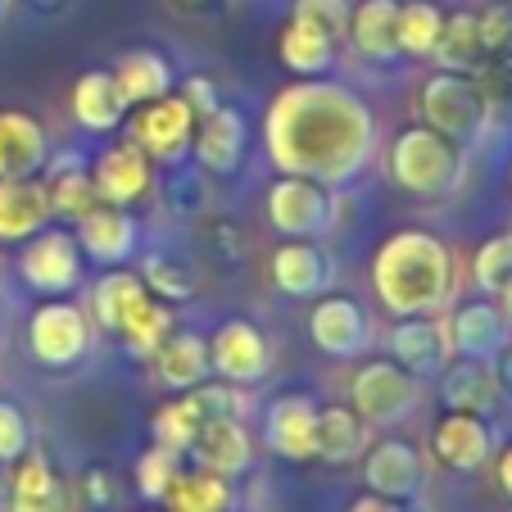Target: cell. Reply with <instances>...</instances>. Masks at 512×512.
Listing matches in <instances>:
<instances>
[{"mask_svg":"<svg viewBox=\"0 0 512 512\" xmlns=\"http://www.w3.org/2000/svg\"><path fill=\"white\" fill-rule=\"evenodd\" d=\"M263 145L281 173L313 177L322 186H345L368 168L377 123L358 91L340 82L304 78L272 96L268 118H263Z\"/></svg>","mask_w":512,"mask_h":512,"instance_id":"1","label":"cell"},{"mask_svg":"<svg viewBox=\"0 0 512 512\" xmlns=\"http://www.w3.org/2000/svg\"><path fill=\"white\" fill-rule=\"evenodd\" d=\"M372 290L390 318H422L440 313L454 295V259L435 232L404 227L386 236L372 254Z\"/></svg>","mask_w":512,"mask_h":512,"instance_id":"2","label":"cell"},{"mask_svg":"<svg viewBox=\"0 0 512 512\" xmlns=\"http://www.w3.org/2000/svg\"><path fill=\"white\" fill-rule=\"evenodd\" d=\"M390 177L404 195L417 200H440V195L458 191L463 177V150L449 141L445 132H435L426 123H413L390 141Z\"/></svg>","mask_w":512,"mask_h":512,"instance_id":"3","label":"cell"},{"mask_svg":"<svg viewBox=\"0 0 512 512\" xmlns=\"http://www.w3.org/2000/svg\"><path fill=\"white\" fill-rule=\"evenodd\" d=\"M91 340H96V322L82 304L50 295L46 304H37L28 318V354L37 358L46 372H73L87 363Z\"/></svg>","mask_w":512,"mask_h":512,"instance_id":"4","label":"cell"},{"mask_svg":"<svg viewBox=\"0 0 512 512\" xmlns=\"http://www.w3.org/2000/svg\"><path fill=\"white\" fill-rule=\"evenodd\" d=\"M422 404V381L404 372L395 358H368L349 377V408L368 426H395L417 413Z\"/></svg>","mask_w":512,"mask_h":512,"instance_id":"5","label":"cell"},{"mask_svg":"<svg viewBox=\"0 0 512 512\" xmlns=\"http://www.w3.org/2000/svg\"><path fill=\"white\" fill-rule=\"evenodd\" d=\"M263 209H268V223L286 241H318L336 227V195H331V186L313 182V177L281 173L268 186Z\"/></svg>","mask_w":512,"mask_h":512,"instance_id":"6","label":"cell"},{"mask_svg":"<svg viewBox=\"0 0 512 512\" xmlns=\"http://www.w3.org/2000/svg\"><path fill=\"white\" fill-rule=\"evenodd\" d=\"M19 277L37 295H68L82 281V250L73 241V232L59 227H41L37 236H28L19 250Z\"/></svg>","mask_w":512,"mask_h":512,"instance_id":"7","label":"cell"},{"mask_svg":"<svg viewBox=\"0 0 512 512\" xmlns=\"http://www.w3.org/2000/svg\"><path fill=\"white\" fill-rule=\"evenodd\" d=\"M417 100H422V123L435 127V132H445L458 145L481 132V123H485V100L467 73H435V78L422 82V96Z\"/></svg>","mask_w":512,"mask_h":512,"instance_id":"8","label":"cell"},{"mask_svg":"<svg viewBox=\"0 0 512 512\" xmlns=\"http://www.w3.org/2000/svg\"><path fill=\"white\" fill-rule=\"evenodd\" d=\"M209 368L218 381H232V386H259L272 372V345L254 322L245 318H227L223 327L209 336Z\"/></svg>","mask_w":512,"mask_h":512,"instance_id":"9","label":"cell"},{"mask_svg":"<svg viewBox=\"0 0 512 512\" xmlns=\"http://www.w3.org/2000/svg\"><path fill=\"white\" fill-rule=\"evenodd\" d=\"M191 136H195V109L186 105L177 91L150 100V105H136V114H132V141L141 145V150L155 159V164H177V159H186V150H191Z\"/></svg>","mask_w":512,"mask_h":512,"instance_id":"10","label":"cell"},{"mask_svg":"<svg viewBox=\"0 0 512 512\" xmlns=\"http://www.w3.org/2000/svg\"><path fill=\"white\" fill-rule=\"evenodd\" d=\"M309 340L327 358H358L372 345V318L354 295H345V290L318 295L309 309Z\"/></svg>","mask_w":512,"mask_h":512,"instance_id":"11","label":"cell"},{"mask_svg":"<svg viewBox=\"0 0 512 512\" xmlns=\"http://www.w3.org/2000/svg\"><path fill=\"white\" fill-rule=\"evenodd\" d=\"M91 182H96L100 204H118V209H132L136 200L150 195L155 186V159L145 155L141 145L127 136L118 145H105L91 164Z\"/></svg>","mask_w":512,"mask_h":512,"instance_id":"12","label":"cell"},{"mask_svg":"<svg viewBox=\"0 0 512 512\" xmlns=\"http://www.w3.org/2000/svg\"><path fill=\"white\" fill-rule=\"evenodd\" d=\"M73 241H78L82 259L100 263V268H123L141 245V223L118 204H96L73 223Z\"/></svg>","mask_w":512,"mask_h":512,"instance_id":"13","label":"cell"},{"mask_svg":"<svg viewBox=\"0 0 512 512\" xmlns=\"http://www.w3.org/2000/svg\"><path fill=\"white\" fill-rule=\"evenodd\" d=\"M245 145H250V127H245V114L232 105L209 109L204 118H195V136H191V155L200 173L227 177L241 168Z\"/></svg>","mask_w":512,"mask_h":512,"instance_id":"14","label":"cell"},{"mask_svg":"<svg viewBox=\"0 0 512 512\" xmlns=\"http://www.w3.org/2000/svg\"><path fill=\"white\" fill-rule=\"evenodd\" d=\"M263 445L286 463L318 458V404L309 395H281L263 413Z\"/></svg>","mask_w":512,"mask_h":512,"instance_id":"15","label":"cell"},{"mask_svg":"<svg viewBox=\"0 0 512 512\" xmlns=\"http://www.w3.org/2000/svg\"><path fill=\"white\" fill-rule=\"evenodd\" d=\"M390 358H395L404 372H413L417 381L440 377L445 363L454 358L449 327L435 318V313H422V318H399L395 331H390Z\"/></svg>","mask_w":512,"mask_h":512,"instance_id":"16","label":"cell"},{"mask_svg":"<svg viewBox=\"0 0 512 512\" xmlns=\"http://www.w3.org/2000/svg\"><path fill=\"white\" fill-rule=\"evenodd\" d=\"M431 454L449 472H481L494 454V426L481 413H445L431 431Z\"/></svg>","mask_w":512,"mask_h":512,"instance_id":"17","label":"cell"},{"mask_svg":"<svg viewBox=\"0 0 512 512\" xmlns=\"http://www.w3.org/2000/svg\"><path fill=\"white\" fill-rule=\"evenodd\" d=\"M435 390H440V404L445 413H481L490 417L494 408L503 404L499 377H494L490 358H449L445 372L435 377Z\"/></svg>","mask_w":512,"mask_h":512,"instance_id":"18","label":"cell"},{"mask_svg":"<svg viewBox=\"0 0 512 512\" xmlns=\"http://www.w3.org/2000/svg\"><path fill=\"white\" fill-rule=\"evenodd\" d=\"M191 454L195 467H204V472H218V476H241L250 472L254 463V440L250 431H245L241 417H204L200 431H195V445L186 449Z\"/></svg>","mask_w":512,"mask_h":512,"instance_id":"19","label":"cell"},{"mask_svg":"<svg viewBox=\"0 0 512 512\" xmlns=\"http://www.w3.org/2000/svg\"><path fill=\"white\" fill-rule=\"evenodd\" d=\"M363 481H368V494H381V499H413L426 481L422 454L408 440H377L363 458Z\"/></svg>","mask_w":512,"mask_h":512,"instance_id":"20","label":"cell"},{"mask_svg":"<svg viewBox=\"0 0 512 512\" xmlns=\"http://www.w3.org/2000/svg\"><path fill=\"white\" fill-rule=\"evenodd\" d=\"M268 272H272V286L286 300H313L331 281V259L318 241H281L272 250Z\"/></svg>","mask_w":512,"mask_h":512,"instance_id":"21","label":"cell"},{"mask_svg":"<svg viewBox=\"0 0 512 512\" xmlns=\"http://www.w3.org/2000/svg\"><path fill=\"white\" fill-rule=\"evenodd\" d=\"M50 227V200L41 177H0V245H23Z\"/></svg>","mask_w":512,"mask_h":512,"instance_id":"22","label":"cell"},{"mask_svg":"<svg viewBox=\"0 0 512 512\" xmlns=\"http://www.w3.org/2000/svg\"><path fill=\"white\" fill-rule=\"evenodd\" d=\"M50 159V136L28 109H0V177H37Z\"/></svg>","mask_w":512,"mask_h":512,"instance_id":"23","label":"cell"},{"mask_svg":"<svg viewBox=\"0 0 512 512\" xmlns=\"http://www.w3.org/2000/svg\"><path fill=\"white\" fill-rule=\"evenodd\" d=\"M150 363H155V381L164 390H177V395H186V390H195L200 381L213 377L209 368V340L195 336V331H168L164 345L150 354Z\"/></svg>","mask_w":512,"mask_h":512,"instance_id":"24","label":"cell"},{"mask_svg":"<svg viewBox=\"0 0 512 512\" xmlns=\"http://www.w3.org/2000/svg\"><path fill=\"white\" fill-rule=\"evenodd\" d=\"M5 494H10V512H68L64 481L46 463V454H32V449L14 458V472L5 476Z\"/></svg>","mask_w":512,"mask_h":512,"instance_id":"25","label":"cell"},{"mask_svg":"<svg viewBox=\"0 0 512 512\" xmlns=\"http://www.w3.org/2000/svg\"><path fill=\"white\" fill-rule=\"evenodd\" d=\"M395 19H399V0H349V23L345 41L372 64H386L399 55L395 46Z\"/></svg>","mask_w":512,"mask_h":512,"instance_id":"26","label":"cell"},{"mask_svg":"<svg viewBox=\"0 0 512 512\" xmlns=\"http://www.w3.org/2000/svg\"><path fill=\"white\" fill-rule=\"evenodd\" d=\"M41 173H46L41 182H46L50 218H68V223H78L82 213L100 204L96 182H91V168L82 164L78 155H50Z\"/></svg>","mask_w":512,"mask_h":512,"instance_id":"27","label":"cell"},{"mask_svg":"<svg viewBox=\"0 0 512 512\" xmlns=\"http://www.w3.org/2000/svg\"><path fill=\"white\" fill-rule=\"evenodd\" d=\"M68 105H73L78 127L82 132H91V136L114 132V127H123V118H127V105H123V96H118V87H114V73H105V68L82 73V78L73 82Z\"/></svg>","mask_w":512,"mask_h":512,"instance_id":"28","label":"cell"},{"mask_svg":"<svg viewBox=\"0 0 512 512\" xmlns=\"http://www.w3.org/2000/svg\"><path fill=\"white\" fill-rule=\"evenodd\" d=\"M445 327H449V345H454V354H463V358H490L494 349L512 336L508 322H503V313H499V304H490V300L458 304L454 318H449Z\"/></svg>","mask_w":512,"mask_h":512,"instance_id":"29","label":"cell"},{"mask_svg":"<svg viewBox=\"0 0 512 512\" xmlns=\"http://www.w3.org/2000/svg\"><path fill=\"white\" fill-rule=\"evenodd\" d=\"M336 50L340 41L331 32H322L318 23L300 19V14H290V23L281 28V41H277V55L290 73H300V78H322L336 68Z\"/></svg>","mask_w":512,"mask_h":512,"instance_id":"30","label":"cell"},{"mask_svg":"<svg viewBox=\"0 0 512 512\" xmlns=\"http://www.w3.org/2000/svg\"><path fill=\"white\" fill-rule=\"evenodd\" d=\"M109 73H114V87L127 109L150 105V100L173 91V64L159 50H127V55H118V64Z\"/></svg>","mask_w":512,"mask_h":512,"instance_id":"31","label":"cell"},{"mask_svg":"<svg viewBox=\"0 0 512 512\" xmlns=\"http://www.w3.org/2000/svg\"><path fill=\"white\" fill-rule=\"evenodd\" d=\"M368 445V422L349 404H327L318 408V458L322 463H354Z\"/></svg>","mask_w":512,"mask_h":512,"instance_id":"32","label":"cell"},{"mask_svg":"<svg viewBox=\"0 0 512 512\" xmlns=\"http://www.w3.org/2000/svg\"><path fill=\"white\" fill-rule=\"evenodd\" d=\"M145 295H150V290H145L141 272L109 268L105 277L91 286V322H96V331H118V322L127 318V309L141 304Z\"/></svg>","mask_w":512,"mask_h":512,"instance_id":"33","label":"cell"},{"mask_svg":"<svg viewBox=\"0 0 512 512\" xmlns=\"http://www.w3.org/2000/svg\"><path fill=\"white\" fill-rule=\"evenodd\" d=\"M159 503H164L168 512H227L232 508V481L218 472H204V467L177 472Z\"/></svg>","mask_w":512,"mask_h":512,"instance_id":"34","label":"cell"},{"mask_svg":"<svg viewBox=\"0 0 512 512\" xmlns=\"http://www.w3.org/2000/svg\"><path fill=\"white\" fill-rule=\"evenodd\" d=\"M173 331V304H164V300H155V295H145L141 304H132L127 309V318L118 322V331L114 336L123 340V349L127 354H136V358H150L159 345H164V336Z\"/></svg>","mask_w":512,"mask_h":512,"instance_id":"35","label":"cell"},{"mask_svg":"<svg viewBox=\"0 0 512 512\" xmlns=\"http://www.w3.org/2000/svg\"><path fill=\"white\" fill-rule=\"evenodd\" d=\"M445 28V14L435 0H399V19H395V46L404 59H431L435 41Z\"/></svg>","mask_w":512,"mask_h":512,"instance_id":"36","label":"cell"},{"mask_svg":"<svg viewBox=\"0 0 512 512\" xmlns=\"http://www.w3.org/2000/svg\"><path fill=\"white\" fill-rule=\"evenodd\" d=\"M141 281L145 290L155 295V300L164 304H186L195 295V286H200V272H195L191 259H182V254H150V259L141 263Z\"/></svg>","mask_w":512,"mask_h":512,"instance_id":"37","label":"cell"},{"mask_svg":"<svg viewBox=\"0 0 512 512\" xmlns=\"http://www.w3.org/2000/svg\"><path fill=\"white\" fill-rule=\"evenodd\" d=\"M445 73H476L481 64V37H476V14L454 10L445 14V28H440V41H435V55Z\"/></svg>","mask_w":512,"mask_h":512,"instance_id":"38","label":"cell"},{"mask_svg":"<svg viewBox=\"0 0 512 512\" xmlns=\"http://www.w3.org/2000/svg\"><path fill=\"white\" fill-rule=\"evenodd\" d=\"M204 413L200 404H195V395L186 390L182 399H173V404H164L155 417H150V440H155L159 449H168V454L182 458L186 449L195 445V431H200Z\"/></svg>","mask_w":512,"mask_h":512,"instance_id":"39","label":"cell"},{"mask_svg":"<svg viewBox=\"0 0 512 512\" xmlns=\"http://www.w3.org/2000/svg\"><path fill=\"white\" fill-rule=\"evenodd\" d=\"M472 281L481 295H499L512 281V232L508 236H490L476 245L472 254Z\"/></svg>","mask_w":512,"mask_h":512,"instance_id":"40","label":"cell"},{"mask_svg":"<svg viewBox=\"0 0 512 512\" xmlns=\"http://www.w3.org/2000/svg\"><path fill=\"white\" fill-rule=\"evenodd\" d=\"M182 472V463H177V454H168V449L150 445L141 458H136V490H141V499L159 503L168 494V485H173V476Z\"/></svg>","mask_w":512,"mask_h":512,"instance_id":"41","label":"cell"},{"mask_svg":"<svg viewBox=\"0 0 512 512\" xmlns=\"http://www.w3.org/2000/svg\"><path fill=\"white\" fill-rule=\"evenodd\" d=\"M476 91L485 100V114L494 109H512V50L508 55H490L476 64Z\"/></svg>","mask_w":512,"mask_h":512,"instance_id":"42","label":"cell"},{"mask_svg":"<svg viewBox=\"0 0 512 512\" xmlns=\"http://www.w3.org/2000/svg\"><path fill=\"white\" fill-rule=\"evenodd\" d=\"M195 404H200L204 417H241L245 404H250V395H245V386H232V381H200V386L191 390Z\"/></svg>","mask_w":512,"mask_h":512,"instance_id":"43","label":"cell"},{"mask_svg":"<svg viewBox=\"0 0 512 512\" xmlns=\"http://www.w3.org/2000/svg\"><path fill=\"white\" fill-rule=\"evenodd\" d=\"M204 250H209L218 263H227V268L245 263V236H241V227H236L232 218H204Z\"/></svg>","mask_w":512,"mask_h":512,"instance_id":"44","label":"cell"},{"mask_svg":"<svg viewBox=\"0 0 512 512\" xmlns=\"http://www.w3.org/2000/svg\"><path fill=\"white\" fill-rule=\"evenodd\" d=\"M28 449H32V426L23 417V408L10 404V399H0V463H14Z\"/></svg>","mask_w":512,"mask_h":512,"instance_id":"45","label":"cell"},{"mask_svg":"<svg viewBox=\"0 0 512 512\" xmlns=\"http://www.w3.org/2000/svg\"><path fill=\"white\" fill-rule=\"evenodd\" d=\"M168 209H173L177 218H200V213L209 209V182L200 177V168L173 177V186H168Z\"/></svg>","mask_w":512,"mask_h":512,"instance_id":"46","label":"cell"},{"mask_svg":"<svg viewBox=\"0 0 512 512\" xmlns=\"http://www.w3.org/2000/svg\"><path fill=\"white\" fill-rule=\"evenodd\" d=\"M476 37H481V55H508L512 50V10L508 5H490L485 14H476Z\"/></svg>","mask_w":512,"mask_h":512,"instance_id":"47","label":"cell"},{"mask_svg":"<svg viewBox=\"0 0 512 512\" xmlns=\"http://www.w3.org/2000/svg\"><path fill=\"white\" fill-rule=\"evenodd\" d=\"M290 14L318 23L322 32H331L336 41H345V23H349V0H295Z\"/></svg>","mask_w":512,"mask_h":512,"instance_id":"48","label":"cell"},{"mask_svg":"<svg viewBox=\"0 0 512 512\" xmlns=\"http://www.w3.org/2000/svg\"><path fill=\"white\" fill-rule=\"evenodd\" d=\"M177 96L195 109V118H204L209 109L223 105V100H218V87H213V78H204V73H191V78L182 82V91H177Z\"/></svg>","mask_w":512,"mask_h":512,"instance_id":"49","label":"cell"},{"mask_svg":"<svg viewBox=\"0 0 512 512\" xmlns=\"http://www.w3.org/2000/svg\"><path fill=\"white\" fill-rule=\"evenodd\" d=\"M82 490H87V499L96 503V508H109V499H114V485H109V472H100V467H91V472L82 476Z\"/></svg>","mask_w":512,"mask_h":512,"instance_id":"50","label":"cell"},{"mask_svg":"<svg viewBox=\"0 0 512 512\" xmlns=\"http://www.w3.org/2000/svg\"><path fill=\"white\" fill-rule=\"evenodd\" d=\"M490 368H494V377H499V390L512 399V336L490 354Z\"/></svg>","mask_w":512,"mask_h":512,"instance_id":"51","label":"cell"},{"mask_svg":"<svg viewBox=\"0 0 512 512\" xmlns=\"http://www.w3.org/2000/svg\"><path fill=\"white\" fill-rule=\"evenodd\" d=\"M349 512H404L395 499H381V494H363V499L354 503Z\"/></svg>","mask_w":512,"mask_h":512,"instance_id":"52","label":"cell"},{"mask_svg":"<svg viewBox=\"0 0 512 512\" xmlns=\"http://www.w3.org/2000/svg\"><path fill=\"white\" fill-rule=\"evenodd\" d=\"M499 490L512 499V449H503V458H499Z\"/></svg>","mask_w":512,"mask_h":512,"instance_id":"53","label":"cell"},{"mask_svg":"<svg viewBox=\"0 0 512 512\" xmlns=\"http://www.w3.org/2000/svg\"><path fill=\"white\" fill-rule=\"evenodd\" d=\"M499 313H503V322H508V331H512V281L499 290Z\"/></svg>","mask_w":512,"mask_h":512,"instance_id":"54","label":"cell"},{"mask_svg":"<svg viewBox=\"0 0 512 512\" xmlns=\"http://www.w3.org/2000/svg\"><path fill=\"white\" fill-rule=\"evenodd\" d=\"M32 10H59V5H64V0H28Z\"/></svg>","mask_w":512,"mask_h":512,"instance_id":"55","label":"cell"},{"mask_svg":"<svg viewBox=\"0 0 512 512\" xmlns=\"http://www.w3.org/2000/svg\"><path fill=\"white\" fill-rule=\"evenodd\" d=\"M0 494H5V463H0Z\"/></svg>","mask_w":512,"mask_h":512,"instance_id":"56","label":"cell"},{"mask_svg":"<svg viewBox=\"0 0 512 512\" xmlns=\"http://www.w3.org/2000/svg\"><path fill=\"white\" fill-rule=\"evenodd\" d=\"M0 14H5V0H0Z\"/></svg>","mask_w":512,"mask_h":512,"instance_id":"57","label":"cell"},{"mask_svg":"<svg viewBox=\"0 0 512 512\" xmlns=\"http://www.w3.org/2000/svg\"><path fill=\"white\" fill-rule=\"evenodd\" d=\"M191 5H195V0H191Z\"/></svg>","mask_w":512,"mask_h":512,"instance_id":"58","label":"cell"}]
</instances>
